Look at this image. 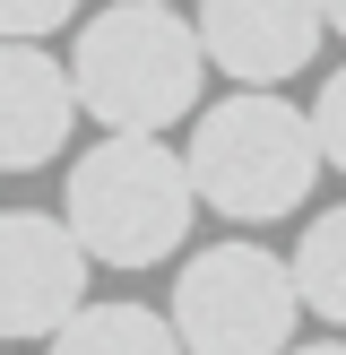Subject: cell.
<instances>
[{
    "label": "cell",
    "mask_w": 346,
    "mask_h": 355,
    "mask_svg": "<svg viewBox=\"0 0 346 355\" xmlns=\"http://www.w3.org/2000/svg\"><path fill=\"white\" fill-rule=\"evenodd\" d=\"M69 87H78V113L104 139H165L173 121L199 113L208 44L165 0H113L69 44Z\"/></svg>",
    "instance_id": "obj_1"
},
{
    "label": "cell",
    "mask_w": 346,
    "mask_h": 355,
    "mask_svg": "<svg viewBox=\"0 0 346 355\" xmlns=\"http://www.w3.org/2000/svg\"><path fill=\"white\" fill-rule=\"evenodd\" d=\"M190 217H199V191H190V165L165 139H95L61 191V225L86 243L95 269L173 260L190 243Z\"/></svg>",
    "instance_id": "obj_2"
},
{
    "label": "cell",
    "mask_w": 346,
    "mask_h": 355,
    "mask_svg": "<svg viewBox=\"0 0 346 355\" xmlns=\"http://www.w3.org/2000/svg\"><path fill=\"white\" fill-rule=\"evenodd\" d=\"M190 191L199 208L234 225H268V217H294L320 182V139H311V113H294L286 96H260V87H234L225 104H208L190 121Z\"/></svg>",
    "instance_id": "obj_3"
},
{
    "label": "cell",
    "mask_w": 346,
    "mask_h": 355,
    "mask_svg": "<svg viewBox=\"0 0 346 355\" xmlns=\"http://www.w3.org/2000/svg\"><path fill=\"white\" fill-rule=\"evenodd\" d=\"M173 338L190 355H294V260L260 252V243H208L173 277Z\"/></svg>",
    "instance_id": "obj_4"
},
{
    "label": "cell",
    "mask_w": 346,
    "mask_h": 355,
    "mask_svg": "<svg viewBox=\"0 0 346 355\" xmlns=\"http://www.w3.org/2000/svg\"><path fill=\"white\" fill-rule=\"evenodd\" d=\"M86 243L44 208L0 217V338H61L86 312Z\"/></svg>",
    "instance_id": "obj_5"
},
{
    "label": "cell",
    "mask_w": 346,
    "mask_h": 355,
    "mask_svg": "<svg viewBox=\"0 0 346 355\" xmlns=\"http://www.w3.org/2000/svg\"><path fill=\"white\" fill-rule=\"evenodd\" d=\"M190 26L208 44V69H225L234 87L277 96L294 69H311L329 17H320V0H199Z\"/></svg>",
    "instance_id": "obj_6"
},
{
    "label": "cell",
    "mask_w": 346,
    "mask_h": 355,
    "mask_svg": "<svg viewBox=\"0 0 346 355\" xmlns=\"http://www.w3.org/2000/svg\"><path fill=\"white\" fill-rule=\"evenodd\" d=\"M78 130V87L69 61L44 44H0V173H35L69 148Z\"/></svg>",
    "instance_id": "obj_7"
},
{
    "label": "cell",
    "mask_w": 346,
    "mask_h": 355,
    "mask_svg": "<svg viewBox=\"0 0 346 355\" xmlns=\"http://www.w3.org/2000/svg\"><path fill=\"white\" fill-rule=\"evenodd\" d=\"M44 355H190V347L173 338V321L147 312V304H86Z\"/></svg>",
    "instance_id": "obj_8"
},
{
    "label": "cell",
    "mask_w": 346,
    "mask_h": 355,
    "mask_svg": "<svg viewBox=\"0 0 346 355\" xmlns=\"http://www.w3.org/2000/svg\"><path fill=\"white\" fill-rule=\"evenodd\" d=\"M294 295L329 329H346V208H320L303 225V243H294Z\"/></svg>",
    "instance_id": "obj_9"
},
{
    "label": "cell",
    "mask_w": 346,
    "mask_h": 355,
    "mask_svg": "<svg viewBox=\"0 0 346 355\" xmlns=\"http://www.w3.org/2000/svg\"><path fill=\"white\" fill-rule=\"evenodd\" d=\"M311 139H320V165L346 173V69H329L320 96H311Z\"/></svg>",
    "instance_id": "obj_10"
},
{
    "label": "cell",
    "mask_w": 346,
    "mask_h": 355,
    "mask_svg": "<svg viewBox=\"0 0 346 355\" xmlns=\"http://www.w3.org/2000/svg\"><path fill=\"white\" fill-rule=\"evenodd\" d=\"M69 17H78V0H0V44H44Z\"/></svg>",
    "instance_id": "obj_11"
},
{
    "label": "cell",
    "mask_w": 346,
    "mask_h": 355,
    "mask_svg": "<svg viewBox=\"0 0 346 355\" xmlns=\"http://www.w3.org/2000/svg\"><path fill=\"white\" fill-rule=\"evenodd\" d=\"M320 17H329V35H346V0H320Z\"/></svg>",
    "instance_id": "obj_12"
},
{
    "label": "cell",
    "mask_w": 346,
    "mask_h": 355,
    "mask_svg": "<svg viewBox=\"0 0 346 355\" xmlns=\"http://www.w3.org/2000/svg\"><path fill=\"white\" fill-rule=\"evenodd\" d=\"M294 355H346V338H311V347H294Z\"/></svg>",
    "instance_id": "obj_13"
},
{
    "label": "cell",
    "mask_w": 346,
    "mask_h": 355,
    "mask_svg": "<svg viewBox=\"0 0 346 355\" xmlns=\"http://www.w3.org/2000/svg\"><path fill=\"white\" fill-rule=\"evenodd\" d=\"M165 9H173V0H165Z\"/></svg>",
    "instance_id": "obj_14"
}]
</instances>
